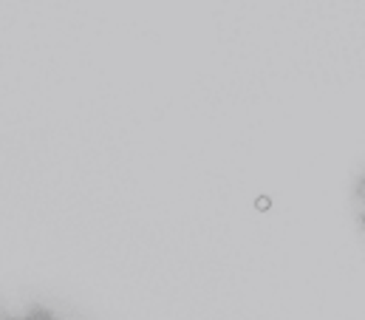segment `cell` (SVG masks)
<instances>
[{
	"label": "cell",
	"instance_id": "cell-1",
	"mask_svg": "<svg viewBox=\"0 0 365 320\" xmlns=\"http://www.w3.org/2000/svg\"><path fill=\"white\" fill-rule=\"evenodd\" d=\"M0 320H71L46 306H0Z\"/></svg>",
	"mask_w": 365,
	"mask_h": 320
},
{
	"label": "cell",
	"instance_id": "cell-2",
	"mask_svg": "<svg viewBox=\"0 0 365 320\" xmlns=\"http://www.w3.org/2000/svg\"><path fill=\"white\" fill-rule=\"evenodd\" d=\"M363 224H365V179H363Z\"/></svg>",
	"mask_w": 365,
	"mask_h": 320
}]
</instances>
